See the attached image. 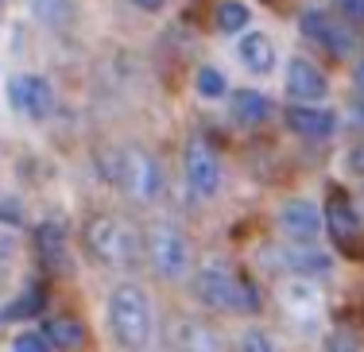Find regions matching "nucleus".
Wrapping results in <instances>:
<instances>
[{
    "label": "nucleus",
    "mask_w": 364,
    "mask_h": 352,
    "mask_svg": "<svg viewBox=\"0 0 364 352\" xmlns=\"http://www.w3.org/2000/svg\"><path fill=\"white\" fill-rule=\"evenodd\" d=\"M82 240H85V252H90L93 260L105 263V268H117V271L136 268L140 255H144L140 233H136L124 217H117V213H97V217H90L82 229Z\"/></svg>",
    "instance_id": "nucleus-1"
},
{
    "label": "nucleus",
    "mask_w": 364,
    "mask_h": 352,
    "mask_svg": "<svg viewBox=\"0 0 364 352\" xmlns=\"http://www.w3.org/2000/svg\"><path fill=\"white\" fill-rule=\"evenodd\" d=\"M194 295L202 298L210 310L221 314H256L259 310V295L248 275H237L225 260H210L194 271Z\"/></svg>",
    "instance_id": "nucleus-2"
},
{
    "label": "nucleus",
    "mask_w": 364,
    "mask_h": 352,
    "mask_svg": "<svg viewBox=\"0 0 364 352\" xmlns=\"http://www.w3.org/2000/svg\"><path fill=\"white\" fill-rule=\"evenodd\" d=\"M105 314H109L112 341H117L124 352H144L147 345H151L155 317H151V302H147L144 287L120 282V287L109 295V310Z\"/></svg>",
    "instance_id": "nucleus-3"
},
{
    "label": "nucleus",
    "mask_w": 364,
    "mask_h": 352,
    "mask_svg": "<svg viewBox=\"0 0 364 352\" xmlns=\"http://www.w3.org/2000/svg\"><path fill=\"white\" fill-rule=\"evenodd\" d=\"M144 248L159 279L178 282L194 275V244H190L186 229H178L175 221H155L144 233Z\"/></svg>",
    "instance_id": "nucleus-4"
},
{
    "label": "nucleus",
    "mask_w": 364,
    "mask_h": 352,
    "mask_svg": "<svg viewBox=\"0 0 364 352\" xmlns=\"http://www.w3.org/2000/svg\"><path fill=\"white\" fill-rule=\"evenodd\" d=\"M112 178H117L120 190L140 205L159 202V194H163V167L140 143H128V148H120L112 155Z\"/></svg>",
    "instance_id": "nucleus-5"
},
{
    "label": "nucleus",
    "mask_w": 364,
    "mask_h": 352,
    "mask_svg": "<svg viewBox=\"0 0 364 352\" xmlns=\"http://www.w3.org/2000/svg\"><path fill=\"white\" fill-rule=\"evenodd\" d=\"M182 175H186V186L198 202H213L221 194V159L202 136H194L182 151Z\"/></svg>",
    "instance_id": "nucleus-6"
},
{
    "label": "nucleus",
    "mask_w": 364,
    "mask_h": 352,
    "mask_svg": "<svg viewBox=\"0 0 364 352\" xmlns=\"http://www.w3.org/2000/svg\"><path fill=\"white\" fill-rule=\"evenodd\" d=\"M299 31H302V39H306V43L329 50L333 58H349L353 50H357V31H353V23L349 20H333V16L318 12V8L302 12Z\"/></svg>",
    "instance_id": "nucleus-7"
},
{
    "label": "nucleus",
    "mask_w": 364,
    "mask_h": 352,
    "mask_svg": "<svg viewBox=\"0 0 364 352\" xmlns=\"http://www.w3.org/2000/svg\"><path fill=\"white\" fill-rule=\"evenodd\" d=\"M8 101H12L16 113L31 116V120H47L50 109H55V89L39 74H16L8 82Z\"/></svg>",
    "instance_id": "nucleus-8"
},
{
    "label": "nucleus",
    "mask_w": 364,
    "mask_h": 352,
    "mask_svg": "<svg viewBox=\"0 0 364 352\" xmlns=\"http://www.w3.org/2000/svg\"><path fill=\"white\" fill-rule=\"evenodd\" d=\"M279 229L291 244H314L326 229V213L318 209L310 197H291L279 209Z\"/></svg>",
    "instance_id": "nucleus-9"
},
{
    "label": "nucleus",
    "mask_w": 364,
    "mask_h": 352,
    "mask_svg": "<svg viewBox=\"0 0 364 352\" xmlns=\"http://www.w3.org/2000/svg\"><path fill=\"white\" fill-rule=\"evenodd\" d=\"M287 93L294 97V105H318V101L329 93V82L310 58L299 55V58L287 62Z\"/></svg>",
    "instance_id": "nucleus-10"
},
{
    "label": "nucleus",
    "mask_w": 364,
    "mask_h": 352,
    "mask_svg": "<svg viewBox=\"0 0 364 352\" xmlns=\"http://www.w3.org/2000/svg\"><path fill=\"white\" fill-rule=\"evenodd\" d=\"M272 260L279 263L275 271H291V275H302V279H322L329 275V255L318 252L314 244H291V248H267Z\"/></svg>",
    "instance_id": "nucleus-11"
},
{
    "label": "nucleus",
    "mask_w": 364,
    "mask_h": 352,
    "mask_svg": "<svg viewBox=\"0 0 364 352\" xmlns=\"http://www.w3.org/2000/svg\"><path fill=\"white\" fill-rule=\"evenodd\" d=\"M287 128L302 140H329L337 132V116L318 105H291L287 109Z\"/></svg>",
    "instance_id": "nucleus-12"
},
{
    "label": "nucleus",
    "mask_w": 364,
    "mask_h": 352,
    "mask_svg": "<svg viewBox=\"0 0 364 352\" xmlns=\"http://www.w3.org/2000/svg\"><path fill=\"white\" fill-rule=\"evenodd\" d=\"M237 58H240V66H245L248 74H272L275 70V43L267 31H245L237 43Z\"/></svg>",
    "instance_id": "nucleus-13"
},
{
    "label": "nucleus",
    "mask_w": 364,
    "mask_h": 352,
    "mask_svg": "<svg viewBox=\"0 0 364 352\" xmlns=\"http://www.w3.org/2000/svg\"><path fill=\"white\" fill-rule=\"evenodd\" d=\"M326 225H329V233H333V240H337L341 248H353V240L360 236L357 209H353V205L345 202L341 194H333V202H329V209H326Z\"/></svg>",
    "instance_id": "nucleus-14"
},
{
    "label": "nucleus",
    "mask_w": 364,
    "mask_h": 352,
    "mask_svg": "<svg viewBox=\"0 0 364 352\" xmlns=\"http://www.w3.org/2000/svg\"><path fill=\"white\" fill-rule=\"evenodd\" d=\"M175 348L178 352H221V341L205 321L182 317V321L175 325Z\"/></svg>",
    "instance_id": "nucleus-15"
},
{
    "label": "nucleus",
    "mask_w": 364,
    "mask_h": 352,
    "mask_svg": "<svg viewBox=\"0 0 364 352\" xmlns=\"http://www.w3.org/2000/svg\"><path fill=\"white\" fill-rule=\"evenodd\" d=\"M43 337L50 341V348L70 352V348H82L85 325L77 321V317H70V314H58V317H50V321H47V333H43Z\"/></svg>",
    "instance_id": "nucleus-16"
},
{
    "label": "nucleus",
    "mask_w": 364,
    "mask_h": 352,
    "mask_svg": "<svg viewBox=\"0 0 364 352\" xmlns=\"http://www.w3.org/2000/svg\"><path fill=\"white\" fill-rule=\"evenodd\" d=\"M272 113H275V105L259 89H237L232 93V116H237L240 124H264Z\"/></svg>",
    "instance_id": "nucleus-17"
},
{
    "label": "nucleus",
    "mask_w": 364,
    "mask_h": 352,
    "mask_svg": "<svg viewBox=\"0 0 364 352\" xmlns=\"http://www.w3.org/2000/svg\"><path fill=\"white\" fill-rule=\"evenodd\" d=\"M36 252H39V260L47 263V268H58V263H63L66 236H63V229H58L55 221H47V225L36 229Z\"/></svg>",
    "instance_id": "nucleus-18"
},
{
    "label": "nucleus",
    "mask_w": 364,
    "mask_h": 352,
    "mask_svg": "<svg viewBox=\"0 0 364 352\" xmlns=\"http://www.w3.org/2000/svg\"><path fill=\"white\" fill-rule=\"evenodd\" d=\"M31 12L43 28H70L74 20V0H31Z\"/></svg>",
    "instance_id": "nucleus-19"
},
{
    "label": "nucleus",
    "mask_w": 364,
    "mask_h": 352,
    "mask_svg": "<svg viewBox=\"0 0 364 352\" xmlns=\"http://www.w3.org/2000/svg\"><path fill=\"white\" fill-rule=\"evenodd\" d=\"M213 20H218V28L225 35H245L248 20H252V12H248L245 0H221L218 12H213Z\"/></svg>",
    "instance_id": "nucleus-20"
},
{
    "label": "nucleus",
    "mask_w": 364,
    "mask_h": 352,
    "mask_svg": "<svg viewBox=\"0 0 364 352\" xmlns=\"http://www.w3.org/2000/svg\"><path fill=\"white\" fill-rule=\"evenodd\" d=\"M283 302H287L291 310H310V314H314L318 306H322V295H318L314 282L299 275V279H291L287 287H283Z\"/></svg>",
    "instance_id": "nucleus-21"
},
{
    "label": "nucleus",
    "mask_w": 364,
    "mask_h": 352,
    "mask_svg": "<svg viewBox=\"0 0 364 352\" xmlns=\"http://www.w3.org/2000/svg\"><path fill=\"white\" fill-rule=\"evenodd\" d=\"M194 89L202 93L205 101H218L229 93V78H225V70H218V66H198V74H194Z\"/></svg>",
    "instance_id": "nucleus-22"
},
{
    "label": "nucleus",
    "mask_w": 364,
    "mask_h": 352,
    "mask_svg": "<svg viewBox=\"0 0 364 352\" xmlns=\"http://www.w3.org/2000/svg\"><path fill=\"white\" fill-rule=\"evenodd\" d=\"M237 348L240 352H279V345H275L264 329H245V333H240V345Z\"/></svg>",
    "instance_id": "nucleus-23"
},
{
    "label": "nucleus",
    "mask_w": 364,
    "mask_h": 352,
    "mask_svg": "<svg viewBox=\"0 0 364 352\" xmlns=\"http://www.w3.org/2000/svg\"><path fill=\"white\" fill-rule=\"evenodd\" d=\"M12 352H50V341L43 337V333H31V329H23L20 337L12 341Z\"/></svg>",
    "instance_id": "nucleus-24"
},
{
    "label": "nucleus",
    "mask_w": 364,
    "mask_h": 352,
    "mask_svg": "<svg viewBox=\"0 0 364 352\" xmlns=\"http://www.w3.org/2000/svg\"><path fill=\"white\" fill-rule=\"evenodd\" d=\"M39 306H43V290H39V287H31L28 295H23V302H16L8 314H12V317H23V314H36Z\"/></svg>",
    "instance_id": "nucleus-25"
},
{
    "label": "nucleus",
    "mask_w": 364,
    "mask_h": 352,
    "mask_svg": "<svg viewBox=\"0 0 364 352\" xmlns=\"http://www.w3.org/2000/svg\"><path fill=\"white\" fill-rule=\"evenodd\" d=\"M337 12L349 23H364V0H337Z\"/></svg>",
    "instance_id": "nucleus-26"
},
{
    "label": "nucleus",
    "mask_w": 364,
    "mask_h": 352,
    "mask_svg": "<svg viewBox=\"0 0 364 352\" xmlns=\"http://www.w3.org/2000/svg\"><path fill=\"white\" fill-rule=\"evenodd\" d=\"M326 352H360V348L353 345V341H345V337H333V341L326 345Z\"/></svg>",
    "instance_id": "nucleus-27"
},
{
    "label": "nucleus",
    "mask_w": 364,
    "mask_h": 352,
    "mask_svg": "<svg viewBox=\"0 0 364 352\" xmlns=\"http://www.w3.org/2000/svg\"><path fill=\"white\" fill-rule=\"evenodd\" d=\"M353 82H357V89L364 93V58H357V62H353Z\"/></svg>",
    "instance_id": "nucleus-28"
},
{
    "label": "nucleus",
    "mask_w": 364,
    "mask_h": 352,
    "mask_svg": "<svg viewBox=\"0 0 364 352\" xmlns=\"http://www.w3.org/2000/svg\"><path fill=\"white\" fill-rule=\"evenodd\" d=\"M136 8H144V12H159L163 4H167V0H132Z\"/></svg>",
    "instance_id": "nucleus-29"
},
{
    "label": "nucleus",
    "mask_w": 364,
    "mask_h": 352,
    "mask_svg": "<svg viewBox=\"0 0 364 352\" xmlns=\"http://www.w3.org/2000/svg\"><path fill=\"white\" fill-rule=\"evenodd\" d=\"M353 113H357V120L364 124V97H357V105H353Z\"/></svg>",
    "instance_id": "nucleus-30"
}]
</instances>
